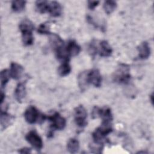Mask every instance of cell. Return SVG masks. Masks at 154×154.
Masks as SVG:
<instances>
[{"mask_svg": "<svg viewBox=\"0 0 154 154\" xmlns=\"http://www.w3.org/2000/svg\"><path fill=\"white\" fill-rule=\"evenodd\" d=\"M87 117V111L82 105H79L75 108L74 118L76 125L81 128L85 126L87 124L86 121Z\"/></svg>", "mask_w": 154, "mask_h": 154, "instance_id": "3", "label": "cell"}, {"mask_svg": "<svg viewBox=\"0 0 154 154\" xmlns=\"http://www.w3.org/2000/svg\"><path fill=\"white\" fill-rule=\"evenodd\" d=\"M129 66L126 64H120L113 76L114 81L119 84H128L131 78Z\"/></svg>", "mask_w": 154, "mask_h": 154, "instance_id": "2", "label": "cell"}, {"mask_svg": "<svg viewBox=\"0 0 154 154\" xmlns=\"http://www.w3.org/2000/svg\"><path fill=\"white\" fill-rule=\"evenodd\" d=\"M14 120V117L7 113L5 111H1V125L2 129H5L10 126L13 121Z\"/></svg>", "mask_w": 154, "mask_h": 154, "instance_id": "12", "label": "cell"}, {"mask_svg": "<svg viewBox=\"0 0 154 154\" xmlns=\"http://www.w3.org/2000/svg\"><path fill=\"white\" fill-rule=\"evenodd\" d=\"M23 67L16 63L12 62L10 64V77L14 79H18L20 78L23 72Z\"/></svg>", "mask_w": 154, "mask_h": 154, "instance_id": "9", "label": "cell"}, {"mask_svg": "<svg viewBox=\"0 0 154 154\" xmlns=\"http://www.w3.org/2000/svg\"><path fill=\"white\" fill-rule=\"evenodd\" d=\"M99 1H88V7L90 10H94L96 7L98 5Z\"/></svg>", "mask_w": 154, "mask_h": 154, "instance_id": "26", "label": "cell"}, {"mask_svg": "<svg viewBox=\"0 0 154 154\" xmlns=\"http://www.w3.org/2000/svg\"><path fill=\"white\" fill-rule=\"evenodd\" d=\"M26 94V82H19L14 90V97L16 100L18 102H22L23 99L25 97Z\"/></svg>", "mask_w": 154, "mask_h": 154, "instance_id": "8", "label": "cell"}, {"mask_svg": "<svg viewBox=\"0 0 154 154\" xmlns=\"http://www.w3.org/2000/svg\"><path fill=\"white\" fill-rule=\"evenodd\" d=\"M88 51L91 56H94L97 54V46L94 40H93L90 44L88 46Z\"/></svg>", "mask_w": 154, "mask_h": 154, "instance_id": "25", "label": "cell"}, {"mask_svg": "<svg viewBox=\"0 0 154 154\" xmlns=\"http://www.w3.org/2000/svg\"><path fill=\"white\" fill-rule=\"evenodd\" d=\"M66 49L70 57L78 55L81 51V47L74 40H70L68 42Z\"/></svg>", "mask_w": 154, "mask_h": 154, "instance_id": "11", "label": "cell"}, {"mask_svg": "<svg viewBox=\"0 0 154 154\" xmlns=\"http://www.w3.org/2000/svg\"><path fill=\"white\" fill-rule=\"evenodd\" d=\"M71 72V67L69 62L61 63V65L58 68V73L61 76H66Z\"/></svg>", "mask_w": 154, "mask_h": 154, "instance_id": "18", "label": "cell"}, {"mask_svg": "<svg viewBox=\"0 0 154 154\" xmlns=\"http://www.w3.org/2000/svg\"><path fill=\"white\" fill-rule=\"evenodd\" d=\"M48 12L53 17L60 16L62 13V7L58 2L51 1L49 2Z\"/></svg>", "mask_w": 154, "mask_h": 154, "instance_id": "13", "label": "cell"}, {"mask_svg": "<svg viewBox=\"0 0 154 154\" xmlns=\"http://www.w3.org/2000/svg\"><path fill=\"white\" fill-rule=\"evenodd\" d=\"M26 4L25 1L16 0L13 1L11 2V8L15 12H20L25 8Z\"/></svg>", "mask_w": 154, "mask_h": 154, "instance_id": "21", "label": "cell"}, {"mask_svg": "<svg viewBox=\"0 0 154 154\" xmlns=\"http://www.w3.org/2000/svg\"><path fill=\"white\" fill-rule=\"evenodd\" d=\"M112 49L107 41L102 40L99 43V45L97 46V53L100 57H109L112 54Z\"/></svg>", "mask_w": 154, "mask_h": 154, "instance_id": "7", "label": "cell"}, {"mask_svg": "<svg viewBox=\"0 0 154 154\" xmlns=\"http://www.w3.org/2000/svg\"><path fill=\"white\" fill-rule=\"evenodd\" d=\"M49 42L52 48L54 50H57L60 48L64 46V42L61 38L56 34H50Z\"/></svg>", "mask_w": 154, "mask_h": 154, "instance_id": "15", "label": "cell"}, {"mask_svg": "<svg viewBox=\"0 0 154 154\" xmlns=\"http://www.w3.org/2000/svg\"><path fill=\"white\" fill-rule=\"evenodd\" d=\"M37 32L41 34H50V25L49 22L40 24L37 29Z\"/></svg>", "mask_w": 154, "mask_h": 154, "instance_id": "24", "label": "cell"}, {"mask_svg": "<svg viewBox=\"0 0 154 154\" xmlns=\"http://www.w3.org/2000/svg\"><path fill=\"white\" fill-rule=\"evenodd\" d=\"M36 9L40 13L48 12L49 2L46 1H37L35 2Z\"/></svg>", "mask_w": 154, "mask_h": 154, "instance_id": "22", "label": "cell"}, {"mask_svg": "<svg viewBox=\"0 0 154 154\" xmlns=\"http://www.w3.org/2000/svg\"><path fill=\"white\" fill-rule=\"evenodd\" d=\"M137 50L138 51V57L140 59H147L150 55V48L147 42H142L137 47Z\"/></svg>", "mask_w": 154, "mask_h": 154, "instance_id": "10", "label": "cell"}, {"mask_svg": "<svg viewBox=\"0 0 154 154\" xmlns=\"http://www.w3.org/2000/svg\"><path fill=\"white\" fill-rule=\"evenodd\" d=\"M152 97H153V94H152L151 96H150V100H151V102L153 103V99H152Z\"/></svg>", "mask_w": 154, "mask_h": 154, "instance_id": "29", "label": "cell"}, {"mask_svg": "<svg viewBox=\"0 0 154 154\" xmlns=\"http://www.w3.org/2000/svg\"><path fill=\"white\" fill-rule=\"evenodd\" d=\"M25 139L37 150H41L43 146L42 138L35 131H31L27 133Z\"/></svg>", "mask_w": 154, "mask_h": 154, "instance_id": "4", "label": "cell"}, {"mask_svg": "<svg viewBox=\"0 0 154 154\" xmlns=\"http://www.w3.org/2000/svg\"><path fill=\"white\" fill-rule=\"evenodd\" d=\"M103 10H104L106 14H109L112 13L116 8L117 2L112 0L105 1L103 3Z\"/></svg>", "mask_w": 154, "mask_h": 154, "instance_id": "19", "label": "cell"}, {"mask_svg": "<svg viewBox=\"0 0 154 154\" xmlns=\"http://www.w3.org/2000/svg\"><path fill=\"white\" fill-rule=\"evenodd\" d=\"M19 29L20 32L23 31H32L34 29L32 22L27 19H23L19 24Z\"/></svg>", "mask_w": 154, "mask_h": 154, "instance_id": "20", "label": "cell"}, {"mask_svg": "<svg viewBox=\"0 0 154 154\" xmlns=\"http://www.w3.org/2000/svg\"><path fill=\"white\" fill-rule=\"evenodd\" d=\"M22 42L25 46L32 45L34 42V37L32 35V31H25L21 32Z\"/></svg>", "mask_w": 154, "mask_h": 154, "instance_id": "16", "label": "cell"}, {"mask_svg": "<svg viewBox=\"0 0 154 154\" xmlns=\"http://www.w3.org/2000/svg\"><path fill=\"white\" fill-rule=\"evenodd\" d=\"M18 152L20 153H31V149L29 147H23L19 150Z\"/></svg>", "mask_w": 154, "mask_h": 154, "instance_id": "27", "label": "cell"}, {"mask_svg": "<svg viewBox=\"0 0 154 154\" xmlns=\"http://www.w3.org/2000/svg\"><path fill=\"white\" fill-rule=\"evenodd\" d=\"M24 117L26 122L29 124H34L35 123H43L47 117L40 113L38 110L32 105L29 106L24 112Z\"/></svg>", "mask_w": 154, "mask_h": 154, "instance_id": "1", "label": "cell"}, {"mask_svg": "<svg viewBox=\"0 0 154 154\" xmlns=\"http://www.w3.org/2000/svg\"><path fill=\"white\" fill-rule=\"evenodd\" d=\"M47 119L51 122V125L53 129L62 130L66 126V119L58 112H55L54 114L48 116Z\"/></svg>", "mask_w": 154, "mask_h": 154, "instance_id": "5", "label": "cell"}, {"mask_svg": "<svg viewBox=\"0 0 154 154\" xmlns=\"http://www.w3.org/2000/svg\"><path fill=\"white\" fill-rule=\"evenodd\" d=\"M88 81L89 84L95 87H100L102 85V78L99 70L94 69L88 72Z\"/></svg>", "mask_w": 154, "mask_h": 154, "instance_id": "6", "label": "cell"}, {"mask_svg": "<svg viewBox=\"0 0 154 154\" xmlns=\"http://www.w3.org/2000/svg\"><path fill=\"white\" fill-rule=\"evenodd\" d=\"M10 78V72L7 69H4L1 72L0 78H1V85L2 88H4L8 82Z\"/></svg>", "mask_w": 154, "mask_h": 154, "instance_id": "23", "label": "cell"}, {"mask_svg": "<svg viewBox=\"0 0 154 154\" xmlns=\"http://www.w3.org/2000/svg\"><path fill=\"white\" fill-rule=\"evenodd\" d=\"M5 99V93H3V91H1V105L2 104L3 102L4 101Z\"/></svg>", "mask_w": 154, "mask_h": 154, "instance_id": "28", "label": "cell"}, {"mask_svg": "<svg viewBox=\"0 0 154 154\" xmlns=\"http://www.w3.org/2000/svg\"><path fill=\"white\" fill-rule=\"evenodd\" d=\"M78 81L80 90L82 91H85L89 84L88 81V71H84L81 72L78 75Z\"/></svg>", "mask_w": 154, "mask_h": 154, "instance_id": "14", "label": "cell"}, {"mask_svg": "<svg viewBox=\"0 0 154 154\" xmlns=\"http://www.w3.org/2000/svg\"><path fill=\"white\" fill-rule=\"evenodd\" d=\"M67 149L70 153H76L79 149V141L75 138L70 139L67 144Z\"/></svg>", "mask_w": 154, "mask_h": 154, "instance_id": "17", "label": "cell"}]
</instances>
